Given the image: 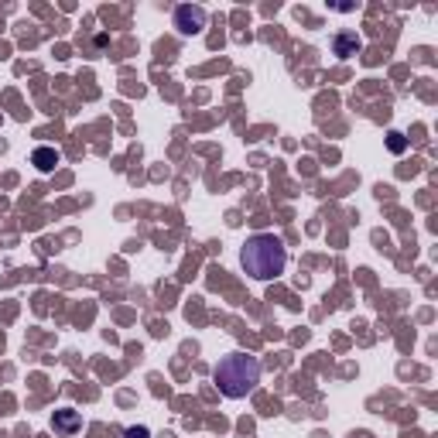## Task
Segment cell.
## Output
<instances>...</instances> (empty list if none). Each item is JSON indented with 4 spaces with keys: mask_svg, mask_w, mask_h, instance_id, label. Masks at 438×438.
<instances>
[{
    "mask_svg": "<svg viewBox=\"0 0 438 438\" xmlns=\"http://www.w3.org/2000/svg\"><path fill=\"white\" fill-rule=\"evenodd\" d=\"M387 148H390L394 155H404V148H408V141H404V134H397V130H390V137H387Z\"/></svg>",
    "mask_w": 438,
    "mask_h": 438,
    "instance_id": "obj_7",
    "label": "cell"
},
{
    "mask_svg": "<svg viewBox=\"0 0 438 438\" xmlns=\"http://www.w3.org/2000/svg\"><path fill=\"white\" fill-rule=\"evenodd\" d=\"M333 49L339 58H349V55H356L363 49V41H360V34L356 31H339L335 34V41H333Z\"/></svg>",
    "mask_w": 438,
    "mask_h": 438,
    "instance_id": "obj_5",
    "label": "cell"
},
{
    "mask_svg": "<svg viewBox=\"0 0 438 438\" xmlns=\"http://www.w3.org/2000/svg\"><path fill=\"white\" fill-rule=\"evenodd\" d=\"M127 438H151L148 428H127Z\"/></svg>",
    "mask_w": 438,
    "mask_h": 438,
    "instance_id": "obj_8",
    "label": "cell"
},
{
    "mask_svg": "<svg viewBox=\"0 0 438 438\" xmlns=\"http://www.w3.org/2000/svg\"><path fill=\"white\" fill-rule=\"evenodd\" d=\"M31 161L38 165V172H52L55 165H58V151H55V148H34Z\"/></svg>",
    "mask_w": 438,
    "mask_h": 438,
    "instance_id": "obj_6",
    "label": "cell"
},
{
    "mask_svg": "<svg viewBox=\"0 0 438 438\" xmlns=\"http://www.w3.org/2000/svg\"><path fill=\"white\" fill-rule=\"evenodd\" d=\"M175 27L181 34H199L206 27V11L195 4H181V7H175Z\"/></svg>",
    "mask_w": 438,
    "mask_h": 438,
    "instance_id": "obj_3",
    "label": "cell"
},
{
    "mask_svg": "<svg viewBox=\"0 0 438 438\" xmlns=\"http://www.w3.org/2000/svg\"><path fill=\"white\" fill-rule=\"evenodd\" d=\"M52 425H55V432H58V435H72V432L82 428V414L72 411V408H62V411H55Z\"/></svg>",
    "mask_w": 438,
    "mask_h": 438,
    "instance_id": "obj_4",
    "label": "cell"
},
{
    "mask_svg": "<svg viewBox=\"0 0 438 438\" xmlns=\"http://www.w3.org/2000/svg\"><path fill=\"white\" fill-rule=\"evenodd\" d=\"M240 260H243V267H247L250 278H257V281H274V278L284 271V264H288V250H284L281 236H274V233H257V236H250L247 247L240 250Z\"/></svg>",
    "mask_w": 438,
    "mask_h": 438,
    "instance_id": "obj_1",
    "label": "cell"
},
{
    "mask_svg": "<svg viewBox=\"0 0 438 438\" xmlns=\"http://www.w3.org/2000/svg\"><path fill=\"white\" fill-rule=\"evenodd\" d=\"M212 377L226 397H247L260 384V363L257 356H247V353H230L216 363Z\"/></svg>",
    "mask_w": 438,
    "mask_h": 438,
    "instance_id": "obj_2",
    "label": "cell"
}]
</instances>
